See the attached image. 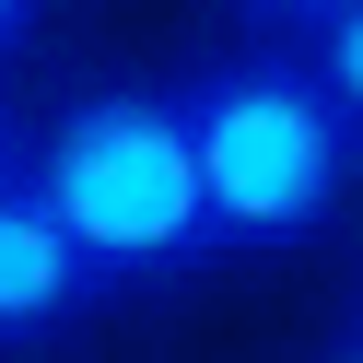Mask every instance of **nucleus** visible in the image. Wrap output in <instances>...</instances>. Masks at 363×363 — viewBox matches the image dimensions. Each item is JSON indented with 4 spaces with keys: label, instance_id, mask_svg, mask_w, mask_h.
I'll return each mask as SVG.
<instances>
[{
    "label": "nucleus",
    "instance_id": "f03ea898",
    "mask_svg": "<svg viewBox=\"0 0 363 363\" xmlns=\"http://www.w3.org/2000/svg\"><path fill=\"white\" fill-rule=\"evenodd\" d=\"M199 129V176H211V223H223V258H281V246L328 235L340 199H352L363 164V129L340 118V94L316 82L305 48H235V59H199L176 71Z\"/></svg>",
    "mask_w": 363,
    "mask_h": 363
},
{
    "label": "nucleus",
    "instance_id": "7ed1b4c3",
    "mask_svg": "<svg viewBox=\"0 0 363 363\" xmlns=\"http://www.w3.org/2000/svg\"><path fill=\"white\" fill-rule=\"evenodd\" d=\"M94 293H106V269L82 258V235L35 199V176H24V188H0V340L71 328Z\"/></svg>",
    "mask_w": 363,
    "mask_h": 363
},
{
    "label": "nucleus",
    "instance_id": "f257e3e1",
    "mask_svg": "<svg viewBox=\"0 0 363 363\" xmlns=\"http://www.w3.org/2000/svg\"><path fill=\"white\" fill-rule=\"evenodd\" d=\"M35 199L82 235V258L106 269V293L129 281H188L223 258L211 176H199V129L176 82H94L71 94L24 152Z\"/></svg>",
    "mask_w": 363,
    "mask_h": 363
},
{
    "label": "nucleus",
    "instance_id": "39448f33",
    "mask_svg": "<svg viewBox=\"0 0 363 363\" xmlns=\"http://www.w3.org/2000/svg\"><path fill=\"white\" fill-rule=\"evenodd\" d=\"M235 12H246V24L269 35V48H281V35H316V24L340 12V0H235Z\"/></svg>",
    "mask_w": 363,
    "mask_h": 363
},
{
    "label": "nucleus",
    "instance_id": "423d86ee",
    "mask_svg": "<svg viewBox=\"0 0 363 363\" xmlns=\"http://www.w3.org/2000/svg\"><path fill=\"white\" fill-rule=\"evenodd\" d=\"M0 188H24V141H12V118H0Z\"/></svg>",
    "mask_w": 363,
    "mask_h": 363
},
{
    "label": "nucleus",
    "instance_id": "1a4fd4ad",
    "mask_svg": "<svg viewBox=\"0 0 363 363\" xmlns=\"http://www.w3.org/2000/svg\"><path fill=\"white\" fill-rule=\"evenodd\" d=\"M352 328H363V305H352Z\"/></svg>",
    "mask_w": 363,
    "mask_h": 363
},
{
    "label": "nucleus",
    "instance_id": "20e7f679",
    "mask_svg": "<svg viewBox=\"0 0 363 363\" xmlns=\"http://www.w3.org/2000/svg\"><path fill=\"white\" fill-rule=\"evenodd\" d=\"M305 59H316V82H328V94H340V118L363 129V0H340L328 24L305 35Z\"/></svg>",
    "mask_w": 363,
    "mask_h": 363
},
{
    "label": "nucleus",
    "instance_id": "0eeeda50",
    "mask_svg": "<svg viewBox=\"0 0 363 363\" xmlns=\"http://www.w3.org/2000/svg\"><path fill=\"white\" fill-rule=\"evenodd\" d=\"M24 12H35V0H0V59H12V35H24Z\"/></svg>",
    "mask_w": 363,
    "mask_h": 363
},
{
    "label": "nucleus",
    "instance_id": "6e6552de",
    "mask_svg": "<svg viewBox=\"0 0 363 363\" xmlns=\"http://www.w3.org/2000/svg\"><path fill=\"white\" fill-rule=\"evenodd\" d=\"M316 363H363V328H340V340H328V352H316Z\"/></svg>",
    "mask_w": 363,
    "mask_h": 363
}]
</instances>
